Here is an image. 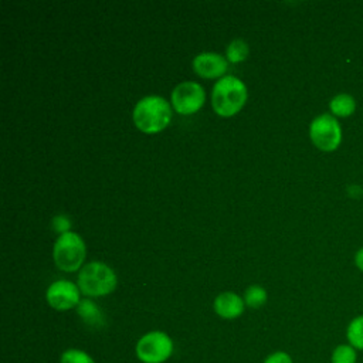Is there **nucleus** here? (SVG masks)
Masks as SVG:
<instances>
[{
  "label": "nucleus",
  "instance_id": "f257e3e1",
  "mask_svg": "<svg viewBox=\"0 0 363 363\" xmlns=\"http://www.w3.org/2000/svg\"><path fill=\"white\" fill-rule=\"evenodd\" d=\"M132 116L139 130L145 133H156L169 125L172 109L164 98L149 95L136 102Z\"/></svg>",
  "mask_w": 363,
  "mask_h": 363
},
{
  "label": "nucleus",
  "instance_id": "f03ea898",
  "mask_svg": "<svg viewBox=\"0 0 363 363\" xmlns=\"http://www.w3.org/2000/svg\"><path fill=\"white\" fill-rule=\"evenodd\" d=\"M247 86L234 75L220 78L211 91V105L220 116L235 115L245 104Z\"/></svg>",
  "mask_w": 363,
  "mask_h": 363
},
{
  "label": "nucleus",
  "instance_id": "7ed1b4c3",
  "mask_svg": "<svg viewBox=\"0 0 363 363\" xmlns=\"http://www.w3.org/2000/svg\"><path fill=\"white\" fill-rule=\"evenodd\" d=\"M78 288L86 296H105L116 288V275L106 264L92 261L81 268Z\"/></svg>",
  "mask_w": 363,
  "mask_h": 363
},
{
  "label": "nucleus",
  "instance_id": "20e7f679",
  "mask_svg": "<svg viewBox=\"0 0 363 363\" xmlns=\"http://www.w3.org/2000/svg\"><path fill=\"white\" fill-rule=\"evenodd\" d=\"M52 257L60 269L65 272L77 271L85 258L84 240L72 231L61 234L54 244Z\"/></svg>",
  "mask_w": 363,
  "mask_h": 363
},
{
  "label": "nucleus",
  "instance_id": "39448f33",
  "mask_svg": "<svg viewBox=\"0 0 363 363\" xmlns=\"http://www.w3.org/2000/svg\"><path fill=\"white\" fill-rule=\"evenodd\" d=\"M135 352L143 363H164L173 354V340L167 333L153 330L138 340Z\"/></svg>",
  "mask_w": 363,
  "mask_h": 363
},
{
  "label": "nucleus",
  "instance_id": "423d86ee",
  "mask_svg": "<svg viewBox=\"0 0 363 363\" xmlns=\"http://www.w3.org/2000/svg\"><path fill=\"white\" fill-rule=\"evenodd\" d=\"M309 136L319 150L333 152L342 142V128L332 113H322L311 122Z\"/></svg>",
  "mask_w": 363,
  "mask_h": 363
},
{
  "label": "nucleus",
  "instance_id": "0eeeda50",
  "mask_svg": "<svg viewBox=\"0 0 363 363\" xmlns=\"http://www.w3.org/2000/svg\"><path fill=\"white\" fill-rule=\"evenodd\" d=\"M206 99L203 86L193 81H184L176 85L172 91V105L176 112L182 115H190L197 112Z\"/></svg>",
  "mask_w": 363,
  "mask_h": 363
},
{
  "label": "nucleus",
  "instance_id": "6e6552de",
  "mask_svg": "<svg viewBox=\"0 0 363 363\" xmlns=\"http://www.w3.org/2000/svg\"><path fill=\"white\" fill-rule=\"evenodd\" d=\"M45 298L50 306L57 311H68L77 308L81 302L78 285L67 279L52 282L45 292Z\"/></svg>",
  "mask_w": 363,
  "mask_h": 363
},
{
  "label": "nucleus",
  "instance_id": "1a4fd4ad",
  "mask_svg": "<svg viewBox=\"0 0 363 363\" xmlns=\"http://www.w3.org/2000/svg\"><path fill=\"white\" fill-rule=\"evenodd\" d=\"M193 69L203 78H217L227 71V60L217 52H201L194 57Z\"/></svg>",
  "mask_w": 363,
  "mask_h": 363
},
{
  "label": "nucleus",
  "instance_id": "9d476101",
  "mask_svg": "<svg viewBox=\"0 0 363 363\" xmlns=\"http://www.w3.org/2000/svg\"><path fill=\"white\" fill-rule=\"evenodd\" d=\"M244 303L235 292H221L214 299V311L224 319H234L244 312Z\"/></svg>",
  "mask_w": 363,
  "mask_h": 363
},
{
  "label": "nucleus",
  "instance_id": "9b49d317",
  "mask_svg": "<svg viewBox=\"0 0 363 363\" xmlns=\"http://www.w3.org/2000/svg\"><path fill=\"white\" fill-rule=\"evenodd\" d=\"M77 313L82 318V320L94 328H101L105 323L104 313L98 308L95 302L91 299H82L77 306Z\"/></svg>",
  "mask_w": 363,
  "mask_h": 363
},
{
  "label": "nucleus",
  "instance_id": "f8f14e48",
  "mask_svg": "<svg viewBox=\"0 0 363 363\" xmlns=\"http://www.w3.org/2000/svg\"><path fill=\"white\" fill-rule=\"evenodd\" d=\"M329 109L335 118H347L356 111V99L349 94H339L330 99Z\"/></svg>",
  "mask_w": 363,
  "mask_h": 363
},
{
  "label": "nucleus",
  "instance_id": "ddd939ff",
  "mask_svg": "<svg viewBox=\"0 0 363 363\" xmlns=\"http://www.w3.org/2000/svg\"><path fill=\"white\" fill-rule=\"evenodd\" d=\"M346 340L357 352H363V313L354 316L346 328Z\"/></svg>",
  "mask_w": 363,
  "mask_h": 363
},
{
  "label": "nucleus",
  "instance_id": "4468645a",
  "mask_svg": "<svg viewBox=\"0 0 363 363\" xmlns=\"http://www.w3.org/2000/svg\"><path fill=\"white\" fill-rule=\"evenodd\" d=\"M357 350L346 343H339L335 346L330 354V363H357Z\"/></svg>",
  "mask_w": 363,
  "mask_h": 363
},
{
  "label": "nucleus",
  "instance_id": "2eb2a0df",
  "mask_svg": "<svg viewBox=\"0 0 363 363\" xmlns=\"http://www.w3.org/2000/svg\"><path fill=\"white\" fill-rule=\"evenodd\" d=\"M248 52H250L248 44L241 38H235L227 45L225 57H227V61L230 62H241L247 58Z\"/></svg>",
  "mask_w": 363,
  "mask_h": 363
},
{
  "label": "nucleus",
  "instance_id": "dca6fc26",
  "mask_svg": "<svg viewBox=\"0 0 363 363\" xmlns=\"http://www.w3.org/2000/svg\"><path fill=\"white\" fill-rule=\"evenodd\" d=\"M244 302L251 308H261L267 302V291L259 285H251L245 289Z\"/></svg>",
  "mask_w": 363,
  "mask_h": 363
},
{
  "label": "nucleus",
  "instance_id": "f3484780",
  "mask_svg": "<svg viewBox=\"0 0 363 363\" xmlns=\"http://www.w3.org/2000/svg\"><path fill=\"white\" fill-rule=\"evenodd\" d=\"M60 363H95L94 359L84 350L67 349L60 359Z\"/></svg>",
  "mask_w": 363,
  "mask_h": 363
},
{
  "label": "nucleus",
  "instance_id": "a211bd4d",
  "mask_svg": "<svg viewBox=\"0 0 363 363\" xmlns=\"http://www.w3.org/2000/svg\"><path fill=\"white\" fill-rule=\"evenodd\" d=\"M69 227H71V221L65 216L61 214V216H55L52 218V228L55 231H58L61 234H65V233H68Z\"/></svg>",
  "mask_w": 363,
  "mask_h": 363
},
{
  "label": "nucleus",
  "instance_id": "6ab92c4d",
  "mask_svg": "<svg viewBox=\"0 0 363 363\" xmlns=\"http://www.w3.org/2000/svg\"><path fill=\"white\" fill-rule=\"evenodd\" d=\"M264 363H294V362L286 352H274L267 356Z\"/></svg>",
  "mask_w": 363,
  "mask_h": 363
},
{
  "label": "nucleus",
  "instance_id": "aec40b11",
  "mask_svg": "<svg viewBox=\"0 0 363 363\" xmlns=\"http://www.w3.org/2000/svg\"><path fill=\"white\" fill-rule=\"evenodd\" d=\"M354 264H356V267L363 272V247L356 252V255H354Z\"/></svg>",
  "mask_w": 363,
  "mask_h": 363
}]
</instances>
